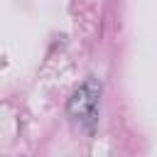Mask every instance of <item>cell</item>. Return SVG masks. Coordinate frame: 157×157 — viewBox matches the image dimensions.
<instances>
[{"label": "cell", "mask_w": 157, "mask_h": 157, "mask_svg": "<svg viewBox=\"0 0 157 157\" xmlns=\"http://www.w3.org/2000/svg\"><path fill=\"white\" fill-rule=\"evenodd\" d=\"M101 81L96 76L83 78V83L71 93L69 103H66V113L74 120V125H78V130L83 132H93L96 123H98V101H101Z\"/></svg>", "instance_id": "1"}]
</instances>
